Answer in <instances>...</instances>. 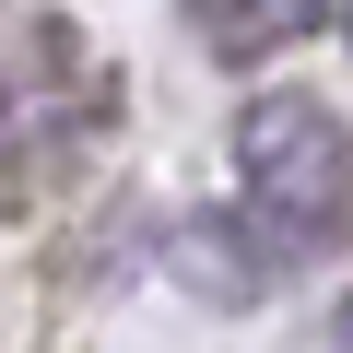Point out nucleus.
Instances as JSON below:
<instances>
[{
	"label": "nucleus",
	"instance_id": "2",
	"mask_svg": "<svg viewBox=\"0 0 353 353\" xmlns=\"http://www.w3.org/2000/svg\"><path fill=\"white\" fill-rule=\"evenodd\" d=\"M94 118V59L71 24H0V165H71Z\"/></svg>",
	"mask_w": 353,
	"mask_h": 353
},
{
	"label": "nucleus",
	"instance_id": "1",
	"mask_svg": "<svg viewBox=\"0 0 353 353\" xmlns=\"http://www.w3.org/2000/svg\"><path fill=\"white\" fill-rule=\"evenodd\" d=\"M341 176H353V153H341L330 94H259V106L236 118V212H212V236L248 248V259H236L248 283H283V271L330 259V236H341Z\"/></svg>",
	"mask_w": 353,
	"mask_h": 353
},
{
	"label": "nucleus",
	"instance_id": "3",
	"mask_svg": "<svg viewBox=\"0 0 353 353\" xmlns=\"http://www.w3.org/2000/svg\"><path fill=\"white\" fill-rule=\"evenodd\" d=\"M330 24V0H189V36L212 59H271V48H306Z\"/></svg>",
	"mask_w": 353,
	"mask_h": 353
}]
</instances>
